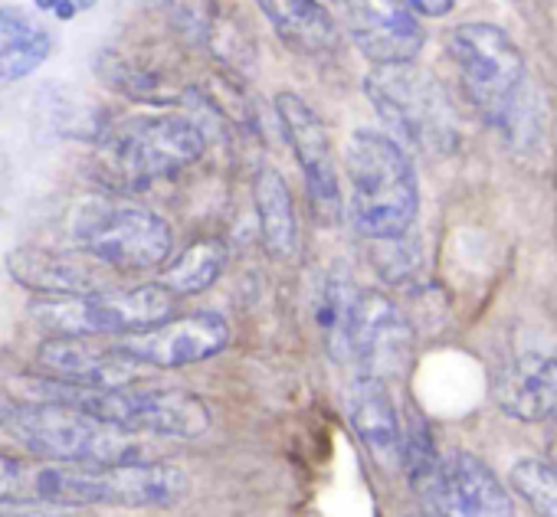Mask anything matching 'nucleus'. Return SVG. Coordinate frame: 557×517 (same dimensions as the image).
<instances>
[{
  "instance_id": "f03ea898",
  "label": "nucleus",
  "mask_w": 557,
  "mask_h": 517,
  "mask_svg": "<svg viewBox=\"0 0 557 517\" xmlns=\"http://www.w3.org/2000/svg\"><path fill=\"white\" fill-rule=\"evenodd\" d=\"M0 432H8L24 452L76 465H128L154 462L148 439L125 432L86 409L0 393Z\"/></svg>"
},
{
  "instance_id": "4468645a",
  "label": "nucleus",
  "mask_w": 557,
  "mask_h": 517,
  "mask_svg": "<svg viewBox=\"0 0 557 517\" xmlns=\"http://www.w3.org/2000/svg\"><path fill=\"white\" fill-rule=\"evenodd\" d=\"M423 497L440 517H515L511 497L495 471L469 452L440 455Z\"/></svg>"
},
{
  "instance_id": "9d476101",
  "label": "nucleus",
  "mask_w": 557,
  "mask_h": 517,
  "mask_svg": "<svg viewBox=\"0 0 557 517\" xmlns=\"http://www.w3.org/2000/svg\"><path fill=\"white\" fill-rule=\"evenodd\" d=\"M413 357V328L407 315L384 295L358 289L348 341H345V364H358L361 374L387 380L407 370Z\"/></svg>"
},
{
  "instance_id": "a878e982",
  "label": "nucleus",
  "mask_w": 557,
  "mask_h": 517,
  "mask_svg": "<svg viewBox=\"0 0 557 517\" xmlns=\"http://www.w3.org/2000/svg\"><path fill=\"white\" fill-rule=\"evenodd\" d=\"M511 488L537 517H557V468L544 458H524L511 468Z\"/></svg>"
},
{
  "instance_id": "cd10ccee",
  "label": "nucleus",
  "mask_w": 557,
  "mask_h": 517,
  "mask_svg": "<svg viewBox=\"0 0 557 517\" xmlns=\"http://www.w3.org/2000/svg\"><path fill=\"white\" fill-rule=\"evenodd\" d=\"M0 517H86L76 507H40V504H0Z\"/></svg>"
},
{
  "instance_id": "f257e3e1",
  "label": "nucleus",
  "mask_w": 557,
  "mask_h": 517,
  "mask_svg": "<svg viewBox=\"0 0 557 517\" xmlns=\"http://www.w3.org/2000/svg\"><path fill=\"white\" fill-rule=\"evenodd\" d=\"M187 491V475L168 462L76 465L0 452V504L40 507H164Z\"/></svg>"
},
{
  "instance_id": "c756f323",
  "label": "nucleus",
  "mask_w": 557,
  "mask_h": 517,
  "mask_svg": "<svg viewBox=\"0 0 557 517\" xmlns=\"http://www.w3.org/2000/svg\"><path fill=\"white\" fill-rule=\"evenodd\" d=\"M404 4L423 17H446L456 8V0H404Z\"/></svg>"
},
{
  "instance_id": "aec40b11",
  "label": "nucleus",
  "mask_w": 557,
  "mask_h": 517,
  "mask_svg": "<svg viewBox=\"0 0 557 517\" xmlns=\"http://www.w3.org/2000/svg\"><path fill=\"white\" fill-rule=\"evenodd\" d=\"M252 4L286 50L306 60H325L342 50V27L319 0H252Z\"/></svg>"
},
{
  "instance_id": "7ed1b4c3",
  "label": "nucleus",
  "mask_w": 557,
  "mask_h": 517,
  "mask_svg": "<svg viewBox=\"0 0 557 517\" xmlns=\"http://www.w3.org/2000/svg\"><path fill=\"white\" fill-rule=\"evenodd\" d=\"M207 151V135L190 115L158 112L109 122L96 141V174L115 193H138L194 167Z\"/></svg>"
},
{
  "instance_id": "9b49d317",
  "label": "nucleus",
  "mask_w": 557,
  "mask_h": 517,
  "mask_svg": "<svg viewBox=\"0 0 557 517\" xmlns=\"http://www.w3.org/2000/svg\"><path fill=\"white\" fill-rule=\"evenodd\" d=\"M275 115L306 177V190H309L315 216L325 223H335L342 216V180H338V161H335V148H332L325 122L296 92L275 96Z\"/></svg>"
},
{
  "instance_id": "a211bd4d",
  "label": "nucleus",
  "mask_w": 557,
  "mask_h": 517,
  "mask_svg": "<svg viewBox=\"0 0 557 517\" xmlns=\"http://www.w3.org/2000/svg\"><path fill=\"white\" fill-rule=\"evenodd\" d=\"M498 406L521 423L557 419V357L521 354L495 377Z\"/></svg>"
},
{
  "instance_id": "423d86ee",
  "label": "nucleus",
  "mask_w": 557,
  "mask_h": 517,
  "mask_svg": "<svg viewBox=\"0 0 557 517\" xmlns=\"http://www.w3.org/2000/svg\"><path fill=\"white\" fill-rule=\"evenodd\" d=\"M462 89L475 112L508 141L524 138V56L495 24H459L446 37Z\"/></svg>"
},
{
  "instance_id": "7c9ffc66",
  "label": "nucleus",
  "mask_w": 557,
  "mask_h": 517,
  "mask_svg": "<svg viewBox=\"0 0 557 517\" xmlns=\"http://www.w3.org/2000/svg\"><path fill=\"white\" fill-rule=\"evenodd\" d=\"M550 468H557V419H550V436H547V458Z\"/></svg>"
},
{
  "instance_id": "6ab92c4d",
  "label": "nucleus",
  "mask_w": 557,
  "mask_h": 517,
  "mask_svg": "<svg viewBox=\"0 0 557 517\" xmlns=\"http://www.w3.org/2000/svg\"><path fill=\"white\" fill-rule=\"evenodd\" d=\"M345 413L364 449L384 465H400V416L384 380L358 374L345 390Z\"/></svg>"
},
{
  "instance_id": "b1692460",
  "label": "nucleus",
  "mask_w": 557,
  "mask_h": 517,
  "mask_svg": "<svg viewBox=\"0 0 557 517\" xmlns=\"http://www.w3.org/2000/svg\"><path fill=\"white\" fill-rule=\"evenodd\" d=\"M355 295H358V286L351 282L348 273H329L319 289V299H315V325L322 331L325 351L338 364H345V341H348Z\"/></svg>"
},
{
  "instance_id": "2f4dec72",
  "label": "nucleus",
  "mask_w": 557,
  "mask_h": 517,
  "mask_svg": "<svg viewBox=\"0 0 557 517\" xmlns=\"http://www.w3.org/2000/svg\"><path fill=\"white\" fill-rule=\"evenodd\" d=\"M404 517H440L436 510H417V514H404Z\"/></svg>"
},
{
  "instance_id": "393cba45",
  "label": "nucleus",
  "mask_w": 557,
  "mask_h": 517,
  "mask_svg": "<svg viewBox=\"0 0 557 517\" xmlns=\"http://www.w3.org/2000/svg\"><path fill=\"white\" fill-rule=\"evenodd\" d=\"M400 465L410 478V484L423 494L436 465H440V452H436V439L430 423L417 413L407 409V419L400 423Z\"/></svg>"
},
{
  "instance_id": "20e7f679",
  "label": "nucleus",
  "mask_w": 557,
  "mask_h": 517,
  "mask_svg": "<svg viewBox=\"0 0 557 517\" xmlns=\"http://www.w3.org/2000/svg\"><path fill=\"white\" fill-rule=\"evenodd\" d=\"M30 400H50L86 409L141 439H197L210 429L207 403L181 387L125 383V387H73L47 377L27 380Z\"/></svg>"
},
{
  "instance_id": "f3484780",
  "label": "nucleus",
  "mask_w": 557,
  "mask_h": 517,
  "mask_svg": "<svg viewBox=\"0 0 557 517\" xmlns=\"http://www.w3.org/2000/svg\"><path fill=\"white\" fill-rule=\"evenodd\" d=\"M8 273L14 276L17 286L37 292L40 299H70V295L112 289L109 269H102L83 252L70 255V252L24 245L8 255Z\"/></svg>"
},
{
  "instance_id": "1a4fd4ad",
  "label": "nucleus",
  "mask_w": 557,
  "mask_h": 517,
  "mask_svg": "<svg viewBox=\"0 0 557 517\" xmlns=\"http://www.w3.org/2000/svg\"><path fill=\"white\" fill-rule=\"evenodd\" d=\"M174 299L161 286L135 289H102L70 299H37L30 302V318L50 338H128L151 325L168 321Z\"/></svg>"
},
{
  "instance_id": "39448f33",
  "label": "nucleus",
  "mask_w": 557,
  "mask_h": 517,
  "mask_svg": "<svg viewBox=\"0 0 557 517\" xmlns=\"http://www.w3.org/2000/svg\"><path fill=\"white\" fill-rule=\"evenodd\" d=\"M348 216L351 226L374 239H397L410 232L420 213V184L410 154L384 131L361 128L345 151Z\"/></svg>"
},
{
  "instance_id": "5701e85b",
  "label": "nucleus",
  "mask_w": 557,
  "mask_h": 517,
  "mask_svg": "<svg viewBox=\"0 0 557 517\" xmlns=\"http://www.w3.org/2000/svg\"><path fill=\"white\" fill-rule=\"evenodd\" d=\"M226 269V245L220 239H197L181 255L168 258L154 286H161L171 299L207 292Z\"/></svg>"
},
{
  "instance_id": "412c9836",
  "label": "nucleus",
  "mask_w": 557,
  "mask_h": 517,
  "mask_svg": "<svg viewBox=\"0 0 557 517\" xmlns=\"http://www.w3.org/2000/svg\"><path fill=\"white\" fill-rule=\"evenodd\" d=\"M252 203L259 219L262 245L278 263L299 255V216L293 203V190L275 167H259L252 177Z\"/></svg>"
},
{
  "instance_id": "c85d7f7f",
  "label": "nucleus",
  "mask_w": 557,
  "mask_h": 517,
  "mask_svg": "<svg viewBox=\"0 0 557 517\" xmlns=\"http://www.w3.org/2000/svg\"><path fill=\"white\" fill-rule=\"evenodd\" d=\"M34 4L47 14H57L60 21H73L79 11H89L96 0H34Z\"/></svg>"
},
{
  "instance_id": "dca6fc26",
  "label": "nucleus",
  "mask_w": 557,
  "mask_h": 517,
  "mask_svg": "<svg viewBox=\"0 0 557 517\" xmlns=\"http://www.w3.org/2000/svg\"><path fill=\"white\" fill-rule=\"evenodd\" d=\"M37 370L47 380L73 387H125L141 377L132 357H125L112 341L96 338H47L37 348Z\"/></svg>"
},
{
  "instance_id": "bb28decb",
  "label": "nucleus",
  "mask_w": 557,
  "mask_h": 517,
  "mask_svg": "<svg viewBox=\"0 0 557 517\" xmlns=\"http://www.w3.org/2000/svg\"><path fill=\"white\" fill-rule=\"evenodd\" d=\"M377 245V255H374V263H377V273L387 279V282H407L417 276L420 269V252L407 242V232L397 236V239H374Z\"/></svg>"
},
{
  "instance_id": "f8f14e48",
  "label": "nucleus",
  "mask_w": 557,
  "mask_h": 517,
  "mask_svg": "<svg viewBox=\"0 0 557 517\" xmlns=\"http://www.w3.org/2000/svg\"><path fill=\"white\" fill-rule=\"evenodd\" d=\"M112 344L125 357H132L138 367L177 370V367H190L220 354L230 344V325L216 312H194L184 318H168L161 325H151Z\"/></svg>"
},
{
  "instance_id": "6e6552de",
  "label": "nucleus",
  "mask_w": 557,
  "mask_h": 517,
  "mask_svg": "<svg viewBox=\"0 0 557 517\" xmlns=\"http://www.w3.org/2000/svg\"><path fill=\"white\" fill-rule=\"evenodd\" d=\"M73 242L83 255L119 276L161 269L171 252V226L148 206L125 197H96L73 213Z\"/></svg>"
},
{
  "instance_id": "2eb2a0df",
  "label": "nucleus",
  "mask_w": 557,
  "mask_h": 517,
  "mask_svg": "<svg viewBox=\"0 0 557 517\" xmlns=\"http://www.w3.org/2000/svg\"><path fill=\"white\" fill-rule=\"evenodd\" d=\"M96 76L125 99L154 109L184 105L187 96L177 66L154 47H106L96 56Z\"/></svg>"
},
{
  "instance_id": "4be33fe9",
  "label": "nucleus",
  "mask_w": 557,
  "mask_h": 517,
  "mask_svg": "<svg viewBox=\"0 0 557 517\" xmlns=\"http://www.w3.org/2000/svg\"><path fill=\"white\" fill-rule=\"evenodd\" d=\"M53 53V37L21 8H0V83L11 86L37 73Z\"/></svg>"
},
{
  "instance_id": "0eeeda50",
  "label": "nucleus",
  "mask_w": 557,
  "mask_h": 517,
  "mask_svg": "<svg viewBox=\"0 0 557 517\" xmlns=\"http://www.w3.org/2000/svg\"><path fill=\"white\" fill-rule=\"evenodd\" d=\"M364 96L394 141L400 138L404 144L440 157L459 148L456 105L430 70H420L417 63L374 66L364 76Z\"/></svg>"
},
{
  "instance_id": "ddd939ff",
  "label": "nucleus",
  "mask_w": 557,
  "mask_h": 517,
  "mask_svg": "<svg viewBox=\"0 0 557 517\" xmlns=\"http://www.w3.org/2000/svg\"><path fill=\"white\" fill-rule=\"evenodd\" d=\"M348 40L374 63H413L426 43L420 17L404 0H332Z\"/></svg>"
}]
</instances>
